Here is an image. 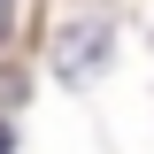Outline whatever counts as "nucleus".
Wrapping results in <instances>:
<instances>
[{
  "label": "nucleus",
  "instance_id": "nucleus-3",
  "mask_svg": "<svg viewBox=\"0 0 154 154\" xmlns=\"http://www.w3.org/2000/svg\"><path fill=\"white\" fill-rule=\"evenodd\" d=\"M8 146H16V131H8V123H0V154H8Z\"/></svg>",
  "mask_w": 154,
  "mask_h": 154
},
{
  "label": "nucleus",
  "instance_id": "nucleus-2",
  "mask_svg": "<svg viewBox=\"0 0 154 154\" xmlns=\"http://www.w3.org/2000/svg\"><path fill=\"white\" fill-rule=\"evenodd\" d=\"M8 31H16V0H0V38H8Z\"/></svg>",
  "mask_w": 154,
  "mask_h": 154
},
{
  "label": "nucleus",
  "instance_id": "nucleus-1",
  "mask_svg": "<svg viewBox=\"0 0 154 154\" xmlns=\"http://www.w3.org/2000/svg\"><path fill=\"white\" fill-rule=\"evenodd\" d=\"M100 54H108V31H100V23H77V31L62 38V54H54V62H62L69 77H85V69H93Z\"/></svg>",
  "mask_w": 154,
  "mask_h": 154
}]
</instances>
